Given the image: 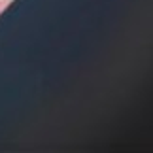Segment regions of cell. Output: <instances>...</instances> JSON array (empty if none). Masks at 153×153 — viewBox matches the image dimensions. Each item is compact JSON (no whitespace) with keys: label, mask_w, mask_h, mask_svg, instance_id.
I'll use <instances>...</instances> for the list:
<instances>
[{"label":"cell","mask_w":153,"mask_h":153,"mask_svg":"<svg viewBox=\"0 0 153 153\" xmlns=\"http://www.w3.org/2000/svg\"><path fill=\"white\" fill-rule=\"evenodd\" d=\"M11 2H13V0H0V15H2L4 11L10 8V6H11Z\"/></svg>","instance_id":"6da1fadb"}]
</instances>
